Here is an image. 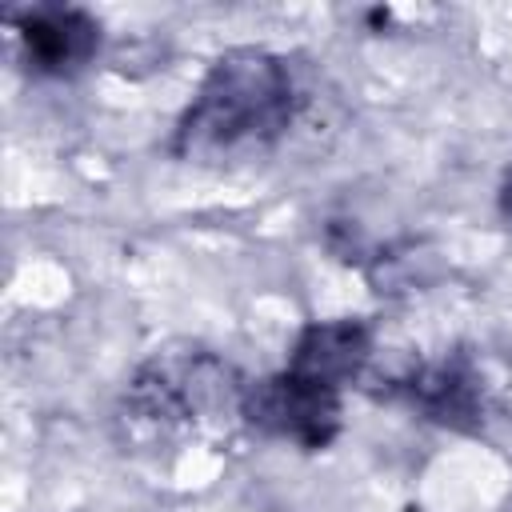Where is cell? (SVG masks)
Segmentation results:
<instances>
[{"label":"cell","instance_id":"obj_5","mask_svg":"<svg viewBox=\"0 0 512 512\" xmlns=\"http://www.w3.org/2000/svg\"><path fill=\"white\" fill-rule=\"evenodd\" d=\"M368 356H372V328L364 320L340 316V320L308 324L292 344L288 368L300 376H312L320 384L344 388L348 380H356L364 372Z\"/></svg>","mask_w":512,"mask_h":512},{"label":"cell","instance_id":"obj_3","mask_svg":"<svg viewBox=\"0 0 512 512\" xmlns=\"http://www.w3.org/2000/svg\"><path fill=\"white\" fill-rule=\"evenodd\" d=\"M244 424L296 448H328L340 432V388L292 368L272 372L244 388Z\"/></svg>","mask_w":512,"mask_h":512},{"label":"cell","instance_id":"obj_1","mask_svg":"<svg viewBox=\"0 0 512 512\" xmlns=\"http://www.w3.org/2000/svg\"><path fill=\"white\" fill-rule=\"evenodd\" d=\"M292 68L268 48H228L204 72L184 108L172 152L204 168H236L268 156L296 116Z\"/></svg>","mask_w":512,"mask_h":512},{"label":"cell","instance_id":"obj_7","mask_svg":"<svg viewBox=\"0 0 512 512\" xmlns=\"http://www.w3.org/2000/svg\"><path fill=\"white\" fill-rule=\"evenodd\" d=\"M500 212L512 220V168H508V176H504V184H500Z\"/></svg>","mask_w":512,"mask_h":512},{"label":"cell","instance_id":"obj_6","mask_svg":"<svg viewBox=\"0 0 512 512\" xmlns=\"http://www.w3.org/2000/svg\"><path fill=\"white\" fill-rule=\"evenodd\" d=\"M400 392L408 396V404L416 412H424L432 424L456 428V432H472L484 420V392L480 380L472 376L468 364L460 360H444V364H424L420 372H412Z\"/></svg>","mask_w":512,"mask_h":512},{"label":"cell","instance_id":"obj_2","mask_svg":"<svg viewBox=\"0 0 512 512\" xmlns=\"http://www.w3.org/2000/svg\"><path fill=\"white\" fill-rule=\"evenodd\" d=\"M244 380L228 360L204 348H168L136 368L120 400V424L132 440L176 444L188 436L224 440L244 424Z\"/></svg>","mask_w":512,"mask_h":512},{"label":"cell","instance_id":"obj_4","mask_svg":"<svg viewBox=\"0 0 512 512\" xmlns=\"http://www.w3.org/2000/svg\"><path fill=\"white\" fill-rule=\"evenodd\" d=\"M16 36L36 76H76L100 52V24L84 8L36 4L20 12Z\"/></svg>","mask_w":512,"mask_h":512}]
</instances>
